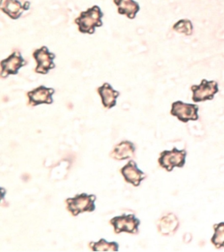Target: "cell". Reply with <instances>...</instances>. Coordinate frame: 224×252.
Listing matches in <instances>:
<instances>
[{
    "mask_svg": "<svg viewBox=\"0 0 224 252\" xmlns=\"http://www.w3.org/2000/svg\"><path fill=\"white\" fill-rule=\"evenodd\" d=\"M103 13L97 5H94L87 11L82 12L80 17L75 20L78 30L81 33L93 34L96 28L103 25L101 19Z\"/></svg>",
    "mask_w": 224,
    "mask_h": 252,
    "instance_id": "obj_1",
    "label": "cell"
},
{
    "mask_svg": "<svg viewBox=\"0 0 224 252\" xmlns=\"http://www.w3.org/2000/svg\"><path fill=\"white\" fill-rule=\"evenodd\" d=\"M186 155L185 150L179 151L176 148H174L172 151H164L161 153L159 163L162 168L172 171L174 167L184 166Z\"/></svg>",
    "mask_w": 224,
    "mask_h": 252,
    "instance_id": "obj_3",
    "label": "cell"
},
{
    "mask_svg": "<svg viewBox=\"0 0 224 252\" xmlns=\"http://www.w3.org/2000/svg\"><path fill=\"white\" fill-rule=\"evenodd\" d=\"M33 57L37 63L35 71L39 74H48L49 71L56 67L54 63L56 55L50 52L48 47L46 46L36 49L33 53Z\"/></svg>",
    "mask_w": 224,
    "mask_h": 252,
    "instance_id": "obj_5",
    "label": "cell"
},
{
    "mask_svg": "<svg viewBox=\"0 0 224 252\" xmlns=\"http://www.w3.org/2000/svg\"><path fill=\"white\" fill-rule=\"evenodd\" d=\"M198 106L196 104L185 103L178 100L173 102L170 114L178 118L180 121L187 123L189 121H196L199 116L198 114Z\"/></svg>",
    "mask_w": 224,
    "mask_h": 252,
    "instance_id": "obj_4",
    "label": "cell"
},
{
    "mask_svg": "<svg viewBox=\"0 0 224 252\" xmlns=\"http://www.w3.org/2000/svg\"><path fill=\"white\" fill-rule=\"evenodd\" d=\"M54 93V89L46 88L44 86L38 87L28 93L29 103L33 106L42 103H52V96Z\"/></svg>",
    "mask_w": 224,
    "mask_h": 252,
    "instance_id": "obj_8",
    "label": "cell"
},
{
    "mask_svg": "<svg viewBox=\"0 0 224 252\" xmlns=\"http://www.w3.org/2000/svg\"><path fill=\"white\" fill-rule=\"evenodd\" d=\"M95 251H117L118 246L115 243H108L105 240H101V241L96 243L94 246Z\"/></svg>",
    "mask_w": 224,
    "mask_h": 252,
    "instance_id": "obj_18",
    "label": "cell"
},
{
    "mask_svg": "<svg viewBox=\"0 0 224 252\" xmlns=\"http://www.w3.org/2000/svg\"><path fill=\"white\" fill-rule=\"evenodd\" d=\"M135 148L129 142H123L116 147L115 157L117 159H127L132 157Z\"/></svg>",
    "mask_w": 224,
    "mask_h": 252,
    "instance_id": "obj_15",
    "label": "cell"
},
{
    "mask_svg": "<svg viewBox=\"0 0 224 252\" xmlns=\"http://www.w3.org/2000/svg\"><path fill=\"white\" fill-rule=\"evenodd\" d=\"M124 176L128 182L135 186H138L141 181L144 179V173L139 170L135 162L131 161L122 170Z\"/></svg>",
    "mask_w": 224,
    "mask_h": 252,
    "instance_id": "obj_14",
    "label": "cell"
},
{
    "mask_svg": "<svg viewBox=\"0 0 224 252\" xmlns=\"http://www.w3.org/2000/svg\"><path fill=\"white\" fill-rule=\"evenodd\" d=\"M30 2L22 4L19 0H1V11L7 14L12 19H18L23 12L30 8Z\"/></svg>",
    "mask_w": 224,
    "mask_h": 252,
    "instance_id": "obj_7",
    "label": "cell"
},
{
    "mask_svg": "<svg viewBox=\"0 0 224 252\" xmlns=\"http://www.w3.org/2000/svg\"><path fill=\"white\" fill-rule=\"evenodd\" d=\"M179 226V221L176 216L168 214L163 216L159 224V230L163 235H170L176 232Z\"/></svg>",
    "mask_w": 224,
    "mask_h": 252,
    "instance_id": "obj_13",
    "label": "cell"
},
{
    "mask_svg": "<svg viewBox=\"0 0 224 252\" xmlns=\"http://www.w3.org/2000/svg\"><path fill=\"white\" fill-rule=\"evenodd\" d=\"M97 91L105 107L110 108L116 105V100L120 94L117 91L114 90L111 85L105 83L98 88Z\"/></svg>",
    "mask_w": 224,
    "mask_h": 252,
    "instance_id": "obj_12",
    "label": "cell"
},
{
    "mask_svg": "<svg viewBox=\"0 0 224 252\" xmlns=\"http://www.w3.org/2000/svg\"><path fill=\"white\" fill-rule=\"evenodd\" d=\"M95 198L94 196H88L86 194H81L75 198L70 199L68 201V208L74 215L85 211H92L94 209V202Z\"/></svg>",
    "mask_w": 224,
    "mask_h": 252,
    "instance_id": "obj_9",
    "label": "cell"
},
{
    "mask_svg": "<svg viewBox=\"0 0 224 252\" xmlns=\"http://www.w3.org/2000/svg\"><path fill=\"white\" fill-rule=\"evenodd\" d=\"M173 29L178 32L191 35L192 31V25L190 20L183 19L179 21L173 27Z\"/></svg>",
    "mask_w": 224,
    "mask_h": 252,
    "instance_id": "obj_17",
    "label": "cell"
},
{
    "mask_svg": "<svg viewBox=\"0 0 224 252\" xmlns=\"http://www.w3.org/2000/svg\"><path fill=\"white\" fill-rule=\"evenodd\" d=\"M26 64L27 62L20 52H13L8 58L1 61V76L7 78L9 75L18 74L19 69Z\"/></svg>",
    "mask_w": 224,
    "mask_h": 252,
    "instance_id": "obj_6",
    "label": "cell"
},
{
    "mask_svg": "<svg viewBox=\"0 0 224 252\" xmlns=\"http://www.w3.org/2000/svg\"><path fill=\"white\" fill-rule=\"evenodd\" d=\"M214 234L211 242L217 249L224 248V222L214 226Z\"/></svg>",
    "mask_w": 224,
    "mask_h": 252,
    "instance_id": "obj_16",
    "label": "cell"
},
{
    "mask_svg": "<svg viewBox=\"0 0 224 252\" xmlns=\"http://www.w3.org/2000/svg\"><path fill=\"white\" fill-rule=\"evenodd\" d=\"M191 90L192 93V101L200 102L213 99L215 94L219 92V88L216 81L203 79L199 85L192 86Z\"/></svg>",
    "mask_w": 224,
    "mask_h": 252,
    "instance_id": "obj_2",
    "label": "cell"
},
{
    "mask_svg": "<svg viewBox=\"0 0 224 252\" xmlns=\"http://www.w3.org/2000/svg\"><path fill=\"white\" fill-rule=\"evenodd\" d=\"M112 223L115 226L116 231L117 232H135L137 231L139 220L133 215H129L114 219Z\"/></svg>",
    "mask_w": 224,
    "mask_h": 252,
    "instance_id": "obj_10",
    "label": "cell"
},
{
    "mask_svg": "<svg viewBox=\"0 0 224 252\" xmlns=\"http://www.w3.org/2000/svg\"><path fill=\"white\" fill-rule=\"evenodd\" d=\"M114 3L117 5L119 14L127 15L130 19H135L140 9L139 3L133 0H114Z\"/></svg>",
    "mask_w": 224,
    "mask_h": 252,
    "instance_id": "obj_11",
    "label": "cell"
}]
</instances>
